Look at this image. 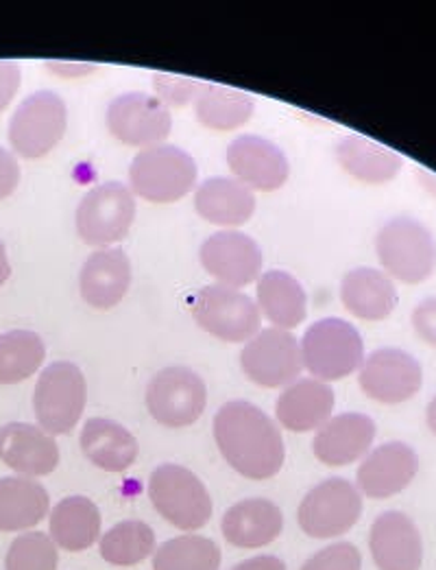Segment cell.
<instances>
[{
    "label": "cell",
    "mask_w": 436,
    "mask_h": 570,
    "mask_svg": "<svg viewBox=\"0 0 436 570\" xmlns=\"http://www.w3.org/2000/svg\"><path fill=\"white\" fill-rule=\"evenodd\" d=\"M156 553V533L142 520H125L101 538V556L113 567H136Z\"/></svg>",
    "instance_id": "d6a6232c"
},
{
    "label": "cell",
    "mask_w": 436,
    "mask_h": 570,
    "mask_svg": "<svg viewBox=\"0 0 436 570\" xmlns=\"http://www.w3.org/2000/svg\"><path fill=\"white\" fill-rule=\"evenodd\" d=\"M376 254L390 281L422 285L436 269L435 234L413 217H395L376 236Z\"/></svg>",
    "instance_id": "7a4b0ae2"
},
{
    "label": "cell",
    "mask_w": 436,
    "mask_h": 570,
    "mask_svg": "<svg viewBox=\"0 0 436 570\" xmlns=\"http://www.w3.org/2000/svg\"><path fill=\"white\" fill-rule=\"evenodd\" d=\"M358 385L382 404H402L415 399L424 385L422 363L399 347H380L371 352L358 374Z\"/></svg>",
    "instance_id": "4fadbf2b"
},
{
    "label": "cell",
    "mask_w": 436,
    "mask_h": 570,
    "mask_svg": "<svg viewBox=\"0 0 436 570\" xmlns=\"http://www.w3.org/2000/svg\"><path fill=\"white\" fill-rule=\"evenodd\" d=\"M190 313L206 333L220 342H249L262 331L258 304L247 293L229 286L199 288L190 297Z\"/></svg>",
    "instance_id": "52a82bcc"
},
{
    "label": "cell",
    "mask_w": 436,
    "mask_h": 570,
    "mask_svg": "<svg viewBox=\"0 0 436 570\" xmlns=\"http://www.w3.org/2000/svg\"><path fill=\"white\" fill-rule=\"evenodd\" d=\"M204 269L218 281V285L242 288L262 274V249L245 232L222 229L212 234L199 249Z\"/></svg>",
    "instance_id": "9a60e30c"
},
{
    "label": "cell",
    "mask_w": 436,
    "mask_h": 570,
    "mask_svg": "<svg viewBox=\"0 0 436 570\" xmlns=\"http://www.w3.org/2000/svg\"><path fill=\"white\" fill-rule=\"evenodd\" d=\"M304 367L321 383L347 379L365 361V342L354 324L326 317L315 322L299 343Z\"/></svg>",
    "instance_id": "3957f363"
},
{
    "label": "cell",
    "mask_w": 436,
    "mask_h": 570,
    "mask_svg": "<svg viewBox=\"0 0 436 570\" xmlns=\"http://www.w3.org/2000/svg\"><path fill=\"white\" fill-rule=\"evenodd\" d=\"M109 134L127 147H158L172 131V118L158 97L147 92H127L116 97L108 108Z\"/></svg>",
    "instance_id": "5bb4252c"
},
{
    "label": "cell",
    "mask_w": 436,
    "mask_h": 570,
    "mask_svg": "<svg viewBox=\"0 0 436 570\" xmlns=\"http://www.w3.org/2000/svg\"><path fill=\"white\" fill-rule=\"evenodd\" d=\"M369 549L378 570H422L424 564V538L408 513H380L369 531Z\"/></svg>",
    "instance_id": "ac0fdd59"
},
{
    "label": "cell",
    "mask_w": 436,
    "mask_h": 570,
    "mask_svg": "<svg viewBox=\"0 0 436 570\" xmlns=\"http://www.w3.org/2000/svg\"><path fill=\"white\" fill-rule=\"evenodd\" d=\"M419 472V455L406 442H386L367 453L356 472L358 492L369 499H390L404 492Z\"/></svg>",
    "instance_id": "e0dca14e"
},
{
    "label": "cell",
    "mask_w": 436,
    "mask_h": 570,
    "mask_svg": "<svg viewBox=\"0 0 436 570\" xmlns=\"http://www.w3.org/2000/svg\"><path fill=\"white\" fill-rule=\"evenodd\" d=\"M9 276H11V263H9V256H7V247L0 240V286L9 281Z\"/></svg>",
    "instance_id": "7bdbcfd3"
},
{
    "label": "cell",
    "mask_w": 436,
    "mask_h": 570,
    "mask_svg": "<svg viewBox=\"0 0 436 570\" xmlns=\"http://www.w3.org/2000/svg\"><path fill=\"white\" fill-rule=\"evenodd\" d=\"M47 345L33 331H9L0 335V385L31 379L44 363Z\"/></svg>",
    "instance_id": "1f68e13d"
},
{
    "label": "cell",
    "mask_w": 436,
    "mask_h": 570,
    "mask_svg": "<svg viewBox=\"0 0 436 570\" xmlns=\"http://www.w3.org/2000/svg\"><path fill=\"white\" fill-rule=\"evenodd\" d=\"M149 499L164 520L181 531H197L212 518L208 488L195 472L177 463H162L151 472Z\"/></svg>",
    "instance_id": "5b68a950"
},
{
    "label": "cell",
    "mask_w": 436,
    "mask_h": 570,
    "mask_svg": "<svg viewBox=\"0 0 436 570\" xmlns=\"http://www.w3.org/2000/svg\"><path fill=\"white\" fill-rule=\"evenodd\" d=\"M57 547L51 535L29 531L18 535L4 558V570H57Z\"/></svg>",
    "instance_id": "e575fe53"
},
{
    "label": "cell",
    "mask_w": 436,
    "mask_h": 570,
    "mask_svg": "<svg viewBox=\"0 0 436 570\" xmlns=\"http://www.w3.org/2000/svg\"><path fill=\"white\" fill-rule=\"evenodd\" d=\"M227 165L249 190H277L288 179V160L284 151L262 136L245 134L229 142Z\"/></svg>",
    "instance_id": "2e32d148"
},
{
    "label": "cell",
    "mask_w": 436,
    "mask_h": 570,
    "mask_svg": "<svg viewBox=\"0 0 436 570\" xmlns=\"http://www.w3.org/2000/svg\"><path fill=\"white\" fill-rule=\"evenodd\" d=\"M212 429L220 455L245 479L267 481L281 470L286 456L281 433L254 402H225L215 415Z\"/></svg>",
    "instance_id": "6da1fadb"
},
{
    "label": "cell",
    "mask_w": 436,
    "mask_h": 570,
    "mask_svg": "<svg viewBox=\"0 0 436 570\" xmlns=\"http://www.w3.org/2000/svg\"><path fill=\"white\" fill-rule=\"evenodd\" d=\"M131 286V263L118 247L97 249L81 267V297L99 311H109L122 302Z\"/></svg>",
    "instance_id": "44dd1931"
},
{
    "label": "cell",
    "mask_w": 436,
    "mask_h": 570,
    "mask_svg": "<svg viewBox=\"0 0 436 570\" xmlns=\"http://www.w3.org/2000/svg\"><path fill=\"white\" fill-rule=\"evenodd\" d=\"M81 451L106 472H125L138 459V440L122 424L108 417H92L83 424L79 438Z\"/></svg>",
    "instance_id": "484cf974"
},
{
    "label": "cell",
    "mask_w": 436,
    "mask_h": 570,
    "mask_svg": "<svg viewBox=\"0 0 436 570\" xmlns=\"http://www.w3.org/2000/svg\"><path fill=\"white\" fill-rule=\"evenodd\" d=\"M336 160L354 179L376 186L393 181L404 167V158L397 151L360 134L343 136L336 142Z\"/></svg>",
    "instance_id": "4316f807"
},
{
    "label": "cell",
    "mask_w": 436,
    "mask_h": 570,
    "mask_svg": "<svg viewBox=\"0 0 436 570\" xmlns=\"http://www.w3.org/2000/svg\"><path fill=\"white\" fill-rule=\"evenodd\" d=\"M240 367L245 376L260 387H288L304 370L299 342L288 331H260L242 347Z\"/></svg>",
    "instance_id": "7c38bea8"
},
{
    "label": "cell",
    "mask_w": 436,
    "mask_h": 570,
    "mask_svg": "<svg viewBox=\"0 0 436 570\" xmlns=\"http://www.w3.org/2000/svg\"><path fill=\"white\" fill-rule=\"evenodd\" d=\"M145 402L156 422L168 429H184L204 415L208 387L195 370L172 365L164 367L151 379Z\"/></svg>",
    "instance_id": "30bf717a"
},
{
    "label": "cell",
    "mask_w": 436,
    "mask_h": 570,
    "mask_svg": "<svg viewBox=\"0 0 436 570\" xmlns=\"http://www.w3.org/2000/svg\"><path fill=\"white\" fill-rule=\"evenodd\" d=\"M363 497L354 483L340 476L315 485L299 505V527L315 540L345 535L360 520Z\"/></svg>",
    "instance_id": "8fae6325"
},
{
    "label": "cell",
    "mask_w": 436,
    "mask_h": 570,
    "mask_svg": "<svg viewBox=\"0 0 436 570\" xmlns=\"http://www.w3.org/2000/svg\"><path fill=\"white\" fill-rule=\"evenodd\" d=\"M47 68H51V72L61 77H81L97 70L95 63H70V61H47Z\"/></svg>",
    "instance_id": "60d3db41"
},
{
    "label": "cell",
    "mask_w": 436,
    "mask_h": 570,
    "mask_svg": "<svg viewBox=\"0 0 436 570\" xmlns=\"http://www.w3.org/2000/svg\"><path fill=\"white\" fill-rule=\"evenodd\" d=\"M334 411V392L317 379H297L277 399L275 415L293 433L321 429Z\"/></svg>",
    "instance_id": "7402d4cb"
},
{
    "label": "cell",
    "mask_w": 436,
    "mask_h": 570,
    "mask_svg": "<svg viewBox=\"0 0 436 570\" xmlns=\"http://www.w3.org/2000/svg\"><path fill=\"white\" fill-rule=\"evenodd\" d=\"M395 283L374 267L351 269L340 283L343 306L365 322H382L397 308Z\"/></svg>",
    "instance_id": "d4e9b609"
},
{
    "label": "cell",
    "mask_w": 436,
    "mask_h": 570,
    "mask_svg": "<svg viewBox=\"0 0 436 570\" xmlns=\"http://www.w3.org/2000/svg\"><path fill=\"white\" fill-rule=\"evenodd\" d=\"M284 527L279 508L267 499H247L231 505L220 522L222 535L238 549H262L277 540Z\"/></svg>",
    "instance_id": "603a6c76"
},
{
    "label": "cell",
    "mask_w": 436,
    "mask_h": 570,
    "mask_svg": "<svg viewBox=\"0 0 436 570\" xmlns=\"http://www.w3.org/2000/svg\"><path fill=\"white\" fill-rule=\"evenodd\" d=\"M231 570H286V564L275 556H258V558L240 562Z\"/></svg>",
    "instance_id": "b9f144b4"
},
{
    "label": "cell",
    "mask_w": 436,
    "mask_h": 570,
    "mask_svg": "<svg viewBox=\"0 0 436 570\" xmlns=\"http://www.w3.org/2000/svg\"><path fill=\"white\" fill-rule=\"evenodd\" d=\"M301 570H363V556L351 542H336L315 553Z\"/></svg>",
    "instance_id": "8d00e7d4"
},
{
    "label": "cell",
    "mask_w": 436,
    "mask_h": 570,
    "mask_svg": "<svg viewBox=\"0 0 436 570\" xmlns=\"http://www.w3.org/2000/svg\"><path fill=\"white\" fill-rule=\"evenodd\" d=\"M413 328L422 342L436 347V297H426L415 306Z\"/></svg>",
    "instance_id": "74e56055"
},
{
    "label": "cell",
    "mask_w": 436,
    "mask_h": 570,
    "mask_svg": "<svg viewBox=\"0 0 436 570\" xmlns=\"http://www.w3.org/2000/svg\"><path fill=\"white\" fill-rule=\"evenodd\" d=\"M136 219L133 193L120 181H106L86 193L77 206L75 226L83 243L103 247L120 243Z\"/></svg>",
    "instance_id": "9c48e42d"
},
{
    "label": "cell",
    "mask_w": 436,
    "mask_h": 570,
    "mask_svg": "<svg viewBox=\"0 0 436 570\" xmlns=\"http://www.w3.org/2000/svg\"><path fill=\"white\" fill-rule=\"evenodd\" d=\"M68 127L66 101L53 90L29 95L9 120L11 149L24 160L49 156Z\"/></svg>",
    "instance_id": "ba28073f"
},
{
    "label": "cell",
    "mask_w": 436,
    "mask_h": 570,
    "mask_svg": "<svg viewBox=\"0 0 436 570\" xmlns=\"http://www.w3.org/2000/svg\"><path fill=\"white\" fill-rule=\"evenodd\" d=\"M20 184V165L11 151L0 147V202L11 197Z\"/></svg>",
    "instance_id": "ab89813d"
},
{
    "label": "cell",
    "mask_w": 436,
    "mask_h": 570,
    "mask_svg": "<svg viewBox=\"0 0 436 570\" xmlns=\"http://www.w3.org/2000/svg\"><path fill=\"white\" fill-rule=\"evenodd\" d=\"M199 217L220 228H238L256 213V197L234 177H210L195 193Z\"/></svg>",
    "instance_id": "cb8c5ba5"
},
{
    "label": "cell",
    "mask_w": 436,
    "mask_h": 570,
    "mask_svg": "<svg viewBox=\"0 0 436 570\" xmlns=\"http://www.w3.org/2000/svg\"><path fill=\"white\" fill-rule=\"evenodd\" d=\"M220 549L204 535H179L156 551L153 570H218Z\"/></svg>",
    "instance_id": "836d02e7"
},
{
    "label": "cell",
    "mask_w": 436,
    "mask_h": 570,
    "mask_svg": "<svg viewBox=\"0 0 436 570\" xmlns=\"http://www.w3.org/2000/svg\"><path fill=\"white\" fill-rule=\"evenodd\" d=\"M376 440V422L365 413H340L329 417L326 424L317 431L313 451L315 456L331 465H349L367 455Z\"/></svg>",
    "instance_id": "ffe728a7"
},
{
    "label": "cell",
    "mask_w": 436,
    "mask_h": 570,
    "mask_svg": "<svg viewBox=\"0 0 436 570\" xmlns=\"http://www.w3.org/2000/svg\"><path fill=\"white\" fill-rule=\"evenodd\" d=\"M101 535V512L86 497H68L51 512V540L70 553L90 549Z\"/></svg>",
    "instance_id": "f546056e"
},
{
    "label": "cell",
    "mask_w": 436,
    "mask_h": 570,
    "mask_svg": "<svg viewBox=\"0 0 436 570\" xmlns=\"http://www.w3.org/2000/svg\"><path fill=\"white\" fill-rule=\"evenodd\" d=\"M20 81H22L20 63L11 61V59H0V115L13 101L18 88H20Z\"/></svg>",
    "instance_id": "f35d334b"
},
{
    "label": "cell",
    "mask_w": 436,
    "mask_h": 570,
    "mask_svg": "<svg viewBox=\"0 0 436 570\" xmlns=\"http://www.w3.org/2000/svg\"><path fill=\"white\" fill-rule=\"evenodd\" d=\"M197 181L195 158L175 145L142 149L131 167V193L151 204H172L184 199Z\"/></svg>",
    "instance_id": "277c9868"
},
{
    "label": "cell",
    "mask_w": 436,
    "mask_h": 570,
    "mask_svg": "<svg viewBox=\"0 0 436 570\" xmlns=\"http://www.w3.org/2000/svg\"><path fill=\"white\" fill-rule=\"evenodd\" d=\"M426 422H428V429L436 435V396L430 400V404L426 409Z\"/></svg>",
    "instance_id": "ee69618b"
},
{
    "label": "cell",
    "mask_w": 436,
    "mask_h": 570,
    "mask_svg": "<svg viewBox=\"0 0 436 570\" xmlns=\"http://www.w3.org/2000/svg\"><path fill=\"white\" fill-rule=\"evenodd\" d=\"M51 508L47 488L29 476L0 479V531H27L40 524Z\"/></svg>",
    "instance_id": "83f0119b"
},
{
    "label": "cell",
    "mask_w": 436,
    "mask_h": 570,
    "mask_svg": "<svg viewBox=\"0 0 436 570\" xmlns=\"http://www.w3.org/2000/svg\"><path fill=\"white\" fill-rule=\"evenodd\" d=\"M88 402V385L81 367L70 361H54L47 365L33 392V409L42 431L49 435L70 433Z\"/></svg>",
    "instance_id": "8992f818"
},
{
    "label": "cell",
    "mask_w": 436,
    "mask_h": 570,
    "mask_svg": "<svg viewBox=\"0 0 436 570\" xmlns=\"http://www.w3.org/2000/svg\"><path fill=\"white\" fill-rule=\"evenodd\" d=\"M153 88L158 92V99L162 101L166 108H184V106L195 104L204 83L197 81V79L156 72L153 75Z\"/></svg>",
    "instance_id": "d590c367"
},
{
    "label": "cell",
    "mask_w": 436,
    "mask_h": 570,
    "mask_svg": "<svg viewBox=\"0 0 436 570\" xmlns=\"http://www.w3.org/2000/svg\"><path fill=\"white\" fill-rule=\"evenodd\" d=\"M254 110L256 101L251 95L218 83H204L199 97L195 99L197 120L215 131H231L242 127L249 122Z\"/></svg>",
    "instance_id": "4dcf8cb0"
},
{
    "label": "cell",
    "mask_w": 436,
    "mask_h": 570,
    "mask_svg": "<svg viewBox=\"0 0 436 570\" xmlns=\"http://www.w3.org/2000/svg\"><path fill=\"white\" fill-rule=\"evenodd\" d=\"M0 459L22 476H47L59 465V446L36 424L9 422L0 429Z\"/></svg>",
    "instance_id": "d6986e66"
},
{
    "label": "cell",
    "mask_w": 436,
    "mask_h": 570,
    "mask_svg": "<svg viewBox=\"0 0 436 570\" xmlns=\"http://www.w3.org/2000/svg\"><path fill=\"white\" fill-rule=\"evenodd\" d=\"M258 308L275 328L290 333L306 320L308 297L295 276L272 269L258 281Z\"/></svg>",
    "instance_id": "f1b7e54d"
}]
</instances>
